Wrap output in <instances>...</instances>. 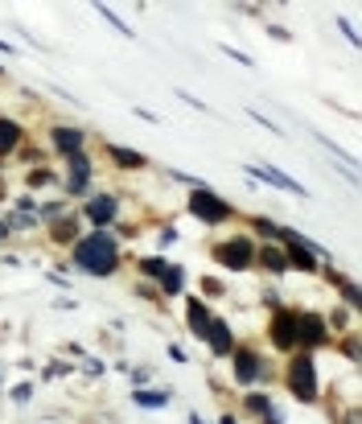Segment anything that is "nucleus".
<instances>
[{"label":"nucleus","mask_w":362,"mask_h":424,"mask_svg":"<svg viewBox=\"0 0 362 424\" xmlns=\"http://www.w3.org/2000/svg\"><path fill=\"white\" fill-rule=\"evenodd\" d=\"M74 260H78V264H82L91 276H111V272H115V264H120V243H115L111 235L95 231V235L78 239V247H74Z\"/></svg>","instance_id":"1"},{"label":"nucleus","mask_w":362,"mask_h":424,"mask_svg":"<svg viewBox=\"0 0 362 424\" xmlns=\"http://www.w3.org/2000/svg\"><path fill=\"white\" fill-rule=\"evenodd\" d=\"M190 210H194V214H198L202 223H223V219L231 214V206H227V202H223L218 194H210L206 186L190 194Z\"/></svg>","instance_id":"2"},{"label":"nucleus","mask_w":362,"mask_h":424,"mask_svg":"<svg viewBox=\"0 0 362 424\" xmlns=\"http://www.w3.org/2000/svg\"><path fill=\"white\" fill-rule=\"evenodd\" d=\"M289 388H293V396H301V400H317V379H313V359H309V355L293 359V367H289Z\"/></svg>","instance_id":"3"},{"label":"nucleus","mask_w":362,"mask_h":424,"mask_svg":"<svg viewBox=\"0 0 362 424\" xmlns=\"http://www.w3.org/2000/svg\"><path fill=\"white\" fill-rule=\"evenodd\" d=\"M214 256H218V264H227V268H247L251 256H256V247H251V239H227V243L214 247Z\"/></svg>","instance_id":"4"},{"label":"nucleus","mask_w":362,"mask_h":424,"mask_svg":"<svg viewBox=\"0 0 362 424\" xmlns=\"http://www.w3.org/2000/svg\"><path fill=\"white\" fill-rule=\"evenodd\" d=\"M272 338H276L280 350H293V346H297V313H293V309H280V313L272 317Z\"/></svg>","instance_id":"5"},{"label":"nucleus","mask_w":362,"mask_h":424,"mask_svg":"<svg viewBox=\"0 0 362 424\" xmlns=\"http://www.w3.org/2000/svg\"><path fill=\"white\" fill-rule=\"evenodd\" d=\"M297 342H305V346H321L326 342L321 313H297Z\"/></svg>","instance_id":"6"},{"label":"nucleus","mask_w":362,"mask_h":424,"mask_svg":"<svg viewBox=\"0 0 362 424\" xmlns=\"http://www.w3.org/2000/svg\"><path fill=\"white\" fill-rule=\"evenodd\" d=\"M235 379L239 383H256L260 379V359L251 350H235Z\"/></svg>","instance_id":"7"},{"label":"nucleus","mask_w":362,"mask_h":424,"mask_svg":"<svg viewBox=\"0 0 362 424\" xmlns=\"http://www.w3.org/2000/svg\"><path fill=\"white\" fill-rule=\"evenodd\" d=\"M54 144H58V153L74 157V153H82V132L78 128H54Z\"/></svg>","instance_id":"8"},{"label":"nucleus","mask_w":362,"mask_h":424,"mask_svg":"<svg viewBox=\"0 0 362 424\" xmlns=\"http://www.w3.org/2000/svg\"><path fill=\"white\" fill-rule=\"evenodd\" d=\"M87 181H91V165H87L82 153H74V157H70V194H82Z\"/></svg>","instance_id":"9"},{"label":"nucleus","mask_w":362,"mask_h":424,"mask_svg":"<svg viewBox=\"0 0 362 424\" xmlns=\"http://www.w3.org/2000/svg\"><path fill=\"white\" fill-rule=\"evenodd\" d=\"M87 219H91V223H111V219H115V198H111V194H99V198H91V206H87Z\"/></svg>","instance_id":"10"},{"label":"nucleus","mask_w":362,"mask_h":424,"mask_svg":"<svg viewBox=\"0 0 362 424\" xmlns=\"http://www.w3.org/2000/svg\"><path fill=\"white\" fill-rule=\"evenodd\" d=\"M247 173H251V177H264V181H272V186H280V190H289V194H305L293 177H284V173L272 169V165H268V169H247Z\"/></svg>","instance_id":"11"},{"label":"nucleus","mask_w":362,"mask_h":424,"mask_svg":"<svg viewBox=\"0 0 362 424\" xmlns=\"http://www.w3.org/2000/svg\"><path fill=\"white\" fill-rule=\"evenodd\" d=\"M210 346H214V355H231V330H227V322H210Z\"/></svg>","instance_id":"12"},{"label":"nucleus","mask_w":362,"mask_h":424,"mask_svg":"<svg viewBox=\"0 0 362 424\" xmlns=\"http://www.w3.org/2000/svg\"><path fill=\"white\" fill-rule=\"evenodd\" d=\"M16 144H21V124H12V120H4V115H0V157H4V153H12Z\"/></svg>","instance_id":"13"},{"label":"nucleus","mask_w":362,"mask_h":424,"mask_svg":"<svg viewBox=\"0 0 362 424\" xmlns=\"http://www.w3.org/2000/svg\"><path fill=\"white\" fill-rule=\"evenodd\" d=\"M190 330L194 334H206L210 330V309L202 301H190Z\"/></svg>","instance_id":"14"},{"label":"nucleus","mask_w":362,"mask_h":424,"mask_svg":"<svg viewBox=\"0 0 362 424\" xmlns=\"http://www.w3.org/2000/svg\"><path fill=\"white\" fill-rule=\"evenodd\" d=\"M111 157H115L124 169H140V165H144V157H140V153H128V148H120V144H111Z\"/></svg>","instance_id":"15"},{"label":"nucleus","mask_w":362,"mask_h":424,"mask_svg":"<svg viewBox=\"0 0 362 424\" xmlns=\"http://www.w3.org/2000/svg\"><path fill=\"white\" fill-rule=\"evenodd\" d=\"M161 289L173 297V293H181V268H169L165 264V272H161Z\"/></svg>","instance_id":"16"},{"label":"nucleus","mask_w":362,"mask_h":424,"mask_svg":"<svg viewBox=\"0 0 362 424\" xmlns=\"http://www.w3.org/2000/svg\"><path fill=\"white\" fill-rule=\"evenodd\" d=\"M264 264H268L272 272H284V268H289V260H284L280 252H272V247H264Z\"/></svg>","instance_id":"17"},{"label":"nucleus","mask_w":362,"mask_h":424,"mask_svg":"<svg viewBox=\"0 0 362 424\" xmlns=\"http://www.w3.org/2000/svg\"><path fill=\"white\" fill-rule=\"evenodd\" d=\"M136 404H144V408H157V404H165V396H161V392H140V396H136Z\"/></svg>","instance_id":"18"},{"label":"nucleus","mask_w":362,"mask_h":424,"mask_svg":"<svg viewBox=\"0 0 362 424\" xmlns=\"http://www.w3.org/2000/svg\"><path fill=\"white\" fill-rule=\"evenodd\" d=\"M247 408H251V412H260V416H264V412H268V408H272V404H268V396H247Z\"/></svg>","instance_id":"19"},{"label":"nucleus","mask_w":362,"mask_h":424,"mask_svg":"<svg viewBox=\"0 0 362 424\" xmlns=\"http://www.w3.org/2000/svg\"><path fill=\"white\" fill-rule=\"evenodd\" d=\"M45 181H49V173H45V169H33V173H29V186H45Z\"/></svg>","instance_id":"20"},{"label":"nucleus","mask_w":362,"mask_h":424,"mask_svg":"<svg viewBox=\"0 0 362 424\" xmlns=\"http://www.w3.org/2000/svg\"><path fill=\"white\" fill-rule=\"evenodd\" d=\"M140 268H144V272H157V276H161V272H165V264H161V260H144V264H140Z\"/></svg>","instance_id":"21"},{"label":"nucleus","mask_w":362,"mask_h":424,"mask_svg":"<svg viewBox=\"0 0 362 424\" xmlns=\"http://www.w3.org/2000/svg\"><path fill=\"white\" fill-rule=\"evenodd\" d=\"M342 293H346V301H350V305H359V289H354V284H342Z\"/></svg>","instance_id":"22"}]
</instances>
